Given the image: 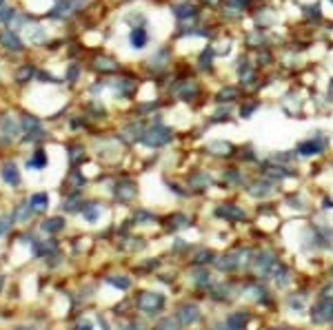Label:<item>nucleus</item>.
<instances>
[{"mask_svg":"<svg viewBox=\"0 0 333 330\" xmlns=\"http://www.w3.org/2000/svg\"><path fill=\"white\" fill-rule=\"evenodd\" d=\"M253 255H256V251H253L251 246H233V248H226V251L218 253L216 261H213V271L220 273V275H238V273H249L251 268V261H253Z\"/></svg>","mask_w":333,"mask_h":330,"instance_id":"f257e3e1","label":"nucleus"},{"mask_svg":"<svg viewBox=\"0 0 333 330\" xmlns=\"http://www.w3.org/2000/svg\"><path fill=\"white\" fill-rule=\"evenodd\" d=\"M278 264H280V255L276 248H269V246L258 248L256 255H253L251 268H249V277L258 281H269Z\"/></svg>","mask_w":333,"mask_h":330,"instance_id":"f03ea898","label":"nucleus"},{"mask_svg":"<svg viewBox=\"0 0 333 330\" xmlns=\"http://www.w3.org/2000/svg\"><path fill=\"white\" fill-rule=\"evenodd\" d=\"M240 299L251 301L253 306L269 308L273 304V293H271V288L266 286L264 281L251 279L249 275H246V279L240 281Z\"/></svg>","mask_w":333,"mask_h":330,"instance_id":"7ed1b4c3","label":"nucleus"},{"mask_svg":"<svg viewBox=\"0 0 333 330\" xmlns=\"http://www.w3.org/2000/svg\"><path fill=\"white\" fill-rule=\"evenodd\" d=\"M206 297H209L213 304H233V301H238L240 299V284L238 281H233V279H216L213 284L209 286V291L204 293Z\"/></svg>","mask_w":333,"mask_h":330,"instance_id":"20e7f679","label":"nucleus"},{"mask_svg":"<svg viewBox=\"0 0 333 330\" xmlns=\"http://www.w3.org/2000/svg\"><path fill=\"white\" fill-rule=\"evenodd\" d=\"M173 317L178 319V324L182 328H196L202 324L204 315H202V308H200L198 301L193 299H186L182 304L176 306V311H173Z\"/></svg>","mask_w":333,"mask_h":330,"instance_id":"39448f33","label":"nucleus"},{"mask_svg":"<svg viewBox=\"0 0 333 330\" xmlns=\"http://www.w3.org/2000/svg\"><path fill=\"white\" fill-rule=\"evenodd\" d=\"M136 308L147 317H156L167 308V295L156 291H142L136 297Z\"/></svg>","mask_w":333,"mask_h":330,"instance_id":"423d86ee","label":"nucleus"},{"mask_svg":"<svg viewBox=\"0 0 333 330\" xmlns=\"http://www.w3.org/2000/svg\"><path fill=\"white\" fill-rule=\"evenodd\" d=\"M213 215H216L218 219L226 222V224H231V226L246 224V222H249V213H246V208L236 204V202H222V204H218L216 208H213Z\"/></svg>","mask_w":333,"mask_h":330,"instance_id":"0eeeda50","label":"nucleus"},{"mask_svg":"<svg viewBox=\"0 0 333 330\" xmlns=\"http://www.w3.org/2000/svg\"><path fill=\"white\" fill-rule=\"evenodd\" d=\"M309 321L313 326H331L333 321V299H320L316 297V301L309 306Z\"/></svg>","mask_w":333,"mask_h":330,"instance_id":"6e6552de","label":"nucleus"},{"mask_svg":"<svg viewBox=\"0 0 333 330\" xmlns=\"http://www.w3.org/2000/svg\"><path fill=\"white\" fill-rule=\"evenodd\" d=\"M271 284L276 291H289V288L296 284V273H293V268L286 264V261L280 259V264L276 266V271L271 275Z\"/></svg>","mask_w":333,"mask_h":330,"instance_id":"1a4fd4ad","label":"nucleus"},{"mask_svg":"<svg viewBox=\"0 0 333 330\" xmlns=\"http://www.w3.org/2000/svg\"><path fill=\"white\" fill-rule=\"evenodd\" d=\"M213 281H216L213 268H209V266H191L189 268V284L196 288V291L206 293Z\"/></svg>","mask_w":333,"mask_h":330,"instance_id":"9d476101","label":"nucleus"},{"mask_svg":"<svg viewBox=\"0 0 333 330\" xmlns=\"http://www.w3.org/2000/svg\"><path fill=\"white\" fill-rule=\"evenodd\" d=\"M140 142H144L147 146H151V149H160V146L171 142V131L162 124H156V126H151L149 131H144V136Z\"/></svg>","mask_w":333,"mask_h":330,"instance_id":"9b49d317","label":"nucleus"},{"mask_svg":"<svg viewBox=\"0 0 333 330\" xmlns=\"http://www.w3.org/2000/svg\"><path fill=\"white\" fill-rule=\"evenodd\" d=\"M113 197H116V202H120V204H131V202L138 197V184L129 178L120 180L118 184L113 186Z\"/></svg>","mask_w":333,"mask_h":330,"instance_id":"f8f14e48","label":"nucleus"},{"mask_svg":"<svg viewBox=\"0 0 333 330\" xmlns=\"http://www.w3.org/2000/svg\"><path fill=\"white\" fill-rule=\"evenodd\" d=\"M284 306L286 311L293 313V315H304L306 311H309V293L306 291H293L284 297Z\"/></svg>","mask_w":333,"mask_h":330,"instance_id":"ddd939ff","label":"nucleus"},{"mask_svg":"<svg viewBox=\"0 0 333 330\" xmlns=\"http://www.w3.org/2000/svg\"><path fill=\"white\" fill-rule=\"evenodd\" d=\"M218 253L213 251L209 246H193V251L189 253V264L191 266H213V261H216Z\"/></svg>","mask_w":333,"mask_h":330,"instance_id":"4468645a","label":"nucleus"},{"mask_svg":"<svg viewBox=\"0 0 333 330\" xmlns=\"http://www.w3.org/2000/svg\"><path fill=\"white\" fill-rule=\"evenodd\" d=\"M244 191L249 197L253 200H266V197H271L273 193H276V184L269 180H256V182H251V184H246L244 186Z\"/></svg>","mask_w":333,"mask_h":330,"instance_id":"2eb2a0df","label":"nucleus"},{"mask_svg":"<svg viewBox=\"0 0 333 330\" xmlns=\"http://www.w3.org/2000/svg\"><path fill=\"white\" fill-rule=\"evenodd\" d=\"M23 129H25V142H38L45 140V129L36 116H23Z\"/></svg>","mask_w":333,"mask_h":330,"instance_id":"dca6fc26","label":"nucleus"},{"mask_svg":"<svg viewBox=\"0 0 333 330\" xmlns=\"http://www.w3.org/2000/svg\"><path fill=\"white\" fill-rule=\"evenodd\" d=\"M326 149V140L324 138H309V140H304V142H300L296 146V153H300L302 158H311V156H320V153H324Z\"/></svg>","mask_w":333,"mask_h":330,"instance_id":"f3484780","label":"nucleus"},{"mask_svg":"<svg viewBox=\"0 0 333 330\" xmlns=\"http://www.w3.org/2000/svg\"><path fill=\"white\" fill-rule=\"evenodd\" d=\"M82 5H85V0H60V3L47 13V18H53V20L69 18V16L76 13L78 7H82Z\"/></svg>","mask_w":333,"mask_h":330,"instance_id":"a211bd4d","label":"nucleus"},{"mask_svg":"<svg viewBox=\"0 0 333 330\" xmlns=\"http://www.w3.org/2000/svg\"><path fill=\"white\" fill-rule=\"evenodd\" d=\"M213 184V178H211V173L209 171H198V173H193L189 175V180H186V191H191V193H202L206 191Z\"/></svg>","mask_w":333,"mask_h":330,"instance_id":"6ab92c4d","label":"nucleus"},{"mask_svg":"<svg viewBox=\"0 0 333 330\" xmlns=\"http://www.w3.org/2000/svg\"><path fill=\"white\" fill-rule=\"evenodd\" d=\"M164 226H167V231L180 233V231H184V228L193 226V219H191V215H186L182 211H176V213H171L169 217L164 219Z\"/></svg>","mask_w":333,"mask_h":330,"instance_id":"aec40b11","label":"nucleus"},{"mask_svg":"<svg viewBox=\"0 0 333 330\" xmlns=\"http://www.w3.org/2000/svg\"><path fill=\"white\" fill-rule=\"evenodd\" d=\"M0 45L5 47L7 51H13V53H20L25 49V45H23V40L18 38V33L16 31H0Z\"/></svg>","mask_w":333,"mask_h":330,"instance_id":"412c9836","label":"nucleus"},{"mask_svg":"<svg viewBox=\"0 0 333 330\" xmlns=\"http://www.w3.org/2000/svg\"><path fill=\"white\" fill-rule=\"evenodd\" d=\"M0 133H3V140L5 142H11V140H16L18 138V124H16V120H13L11 116H5L3 120H0Z\"/></svg>","mask_w":333,"mask_h":330,"instance_id":"4be33fe9","label":"nucleus"},{"mask_svg":"<svg viewBox=\"0 0 333 330\" xmlns=\"http://www.w3.org/2000/svg\"><path fill=\"white\" fill-rule=\"evenodd\" d=\"M0 178H3L5 184H9V186H20V171H18V166L13 164V162H7L3 166V171H0Z\"/></svg>","mask_w":333,"mask_h":330,"instance_id":"5701e85b","label":"nucleus"},{"mask_svg":"<svg viewBox=\"0 0 333 330\" xmlns=\"http://www.w3.org/2000/svg\"><path fill=\"white\" fill-rule=\"evenodd\" d=\"M284 206L289 208V211H293V213H309L306 202L302 200V195H298V193L286 195V197H284Z\"/></svg>","mask_w":333,"mask_h":330,"instance_id":"b1692460","label":"nucleus"},{"mask_svg":"<svg viewBox=\"0 0 333 330\" xmlns=\"http://www.w3.org/2000/svg\"><path fill=\"white\" fill-rule=\"evenodd\" d=\"M80 213H82V217L89 222V224H96V222L100 219V213H102V206H100L98 202H87Z\"/></svg>","mask_w":333,"mask_h":330,"instance_id":"393cba45","label":"nucleus"},{"mask_svg":"<svg viewBox=\"0 0 333 330\" xmlns=\"http://www.w3.org/2000/svg\"><path fill=\"white\" fill-rule=\"evenodd\" d=\"M82 206H85V202L80 200V193H69L67 195V200L63 202V211L65 213H78V211H82Z\"/></svg>","mask_w":333,"mask_h":330,"instance_id":"a878e982","label":"nucleus"},{"mask_svg":"<svg viewBox=\"0 0 333 330\" xmlns=\"http://www.w3.org/2000/svg\"><path fill=\"white\" fill-rule=\"evenodd\" d=\"M206 151L211 153V156H220V158H224V156H233V144L229 142H211L209 146H206Z\"/></svg>","mask_w":333,"mask_h":330,"instance_id":"bb28decb","label":"nucleus"},{"mask_svg":"<svg viewBox=\"0 0 333 330\" xmlns=\"http://www.w3.org/2000/svg\"><path fill=\"white\" fill-rule=\"evenodd\" d=\"M29 206L33 208V213H43L49 206V195L47 193H33L29 197Z\"/></svg>","mask_w":333,"mask_h":330,"instance_id":"cd10ccee","label":"nucleus"},{"mask_svg":"<svg viewBox=\"0 0 333 330\" xmlns=\"http://www.w3.org/2000/svg\"><path fill=\"white\" fill-rule=\"evenodd\" d=\"M105 281L113 288H118V291H129L131 288V279L127 275H109V277H105Z\"/></svg>","mask_w":333,"mask_h":330,"instance_id":"c85d7f7f","label":"nucleus"},{"mask_svg":"<svg viewBox=\"0 0 333 330\" xmlns=\"http://www.w3.org/2000/svg\"><path fill=\"white\" fill-rule=\"evenodd\" d=\"M151 330H184V328L178 324V319L173 315H169V317H160Z\"/></svg>","mask_w":333,"mask_h":330,"instance_id":"c756f323","label":"nucleus"},{"mask_svg":"<svg viewBox=\"0 0 333 330\" xmlns=\"http://www.w3.org/2000/svg\"><path fill=\"white\" fill-rule=\"evenodd\" d=\"M33 76H36V67L25 64V67H20V69L16 71V82L18 84H27V82H31Z\"/></svg>","mask_w":333,"mask_h":330,"instance_id":"7c9ffc66","label":"nucleus"},{"mask_svg":"<svg viewBox=\"0 0 333 330\" xmlns=\"http://www.w3.org/2000/svg\"><path fill=\"white\" fill-rule=\"evenodd\" d=\"M63 228H65V217H49V219L43 222V231L49 233V235L60 233Z\"/></svg>","mask_w":333,"mask_h":330,"instance_id":"2f4dec72","label":"nucleus"},{"mask_svg":"<svg viewBox=\"0 0 333 330\" xmlns=\"http://www.w3.org/2000/svg\"><path fill=\"white\" fill-rule=\"evenodd\" d=\"M133 222H136V224H153V222H158V215L147 211V208H138V211L133 213Z\"/></svg>","mask_w":333,"mask_h":330,"instance_id":"473e14b6","label":"nucleus"},{"mask_svg":"<svg viewBox=\"0 0 333 330\" xmlns=\"http://www.w3.org/2000/svg\"><path fill=\"white\" fill-rule=\"evenodd\" d=\"M58 251V246H56V241L49 239V241H45V244H33V253L38 255V257H49L51 253H56Z\"/></svg>","mask_w":333,"mask_h":330,"instance_id":"72a5a7b5","label":"nucleus"},{"mask_svg":"<svg viewBox=\"0 0 333 330\" xmlns=\"http://www.w3.org/2000/svg\"><path fill=\"white\" fill-rule=\"evenodd\" d=\"M147 40H149V36H147V31L142 29V27H136V29L131 31V45H133V49H142V47L147 45Z\"/></svg>","mask_w":333,"mask_h":330,"instance_id":"f704fd0d","label":"nucleus"},{"mask_svg":"<svg viewBox=\"0 0 333 330\" xmlns=\"http://www.w3.org/2000/svg\"><path fill=\"white\" fill-rule=\"evenodd\" d=\"M85 175H80L78 171H71V175H69V180H67V186H69V191L71 193H78L80 188H85Z\"/></svg>","mask_w":333,"mask_h":330,"instance_id":"c9c22d12","label":"nucleus"},{"mask_svg":"<svg viewBox=\"0 0 333 330\" xmlns=\"http://www.w3.org/2000/svg\"><path fill=\"white\" fill-rule=\"evenodd\" d=\"M191 251H193V244H191V241H186V239H182V237L173 239L171 253H176V255H189Z\"/></svg>","mask_w":333,"mask_h":330,"instance_id":"e433bc0d","label":"nucleus"},{"mask_svg":"<svg viewBox=\"0 0 333 330\" xmlns=\"http://www.w3.org/2000/svg\"><path fill=\"white\" fill-rule=\"evenodd\" d=\"M27 166L29 168H36V171H40V168H45L47 166V156H45V151H36L33 153V158L27 162Z\"/></svg>","mask_w":333,"mask_h":330,"instance_id":"4c0bfd02","label":"nucleus"},{"mask_svg":"<svg viewBox=\"0 0 333 330\" xmlns=\"http://www.w3.org/2000/svg\"><path fill=\"white\" fill-rule=\"evenodd\" d=\"M29 42H33V45H38V42H43V40L47 38V33H45V29L43 27H38V25H33V27H29Z\"/></svg>","mask_w":333,"mask_h":330,"instance_id":"58836bf2","label":"nucleus"},{"mask_svg":"<svg viewBox=\"0 0 333 330\" xmlns=\"http://www.w3.org/2000/svg\"><path fill=\"white\" fill-rule=\"evenodd\" d=\"M111 86L116 89V93H120V96H129L131 89H133V82H129V80H116V82H111Z\"/></svg>","mask_w":333,"mask_h":330,"instance_id":"ea45409f","label":"nucleus"},{"mask_svg":"<svg viewBox=\"0 0 333 330\" xmlns=\"http://www.w3.org/2000/svg\"><path fill=\"white\" fill-rule=\"evenodd\" d=\"M33 215V208L29 204H23V206H18L16 208V213H13V222L20 219V222H27Z\"/></svg>","mask_w":333,"mask_h":330,"instance_id":"a19ab883","label":"nucleus"},{"mask_svg":"<svg viewBox=\"0 0 333 330\" xmlns=\"http://www.w3.org/2000/svg\"><path fill=\"white\" fill-rule=\"evenodd\" d=\"M93 67H96L98 71H116V62L109 58H96L93 60Z\"/></svg>","mask_w":333,"mask_h":330,"instance_id":"79ce46f5","label":"nucleus"},{"mask_svg":"<svg viewBox=\"0 0 333 330\" xmlns=\"http://www.w3.org/2000/svg\"><path fill=\"white\" fill-rule=\"evenodd\" d=\"M67 153H69V164L71 166H76L80 160H85V153H82V149H80V146H69V149H67Z\"/></svg>","mask_w":333,"mask_h":330,"instance_id":"37998d69","label":"nucleus"},{"mask_svg":"<svg viewBox=\"0 0 333 330\" xmlns=\"http://www.w3.org/2000/svg\"><path fill=\"white\" fill-rule=\"evenodd\" d=\"M224 182H226V186H231V188L233 186H240V182H242V175L231 168L229 173H224Z\"/></svg>","mask_w":333,"mask_h":330,"instance_id":"c03bdc74","label":"nucleus"},{"mask_svg":"<svg viewBox=\"0 0 333 330\" xmlns=\"http://www.w3.org/2000/svg\"><path fill=\"white\" fill-rule=\"evenodd\" d=\"M16 18V9L13 7H0V23H11Z\"/></svg>","mask_w":333,"mask_h":330,"instance_id":"a18cd8bd","label":"nucleus"},{"mask_svg":"<svg viewBox=\"0 0 333 330\" xmlns=\"http://www.w3.org/2000/svg\"><path fill=\"white\" fill-rule=\"evenodd\" d=\"M158 266H160V259H153V257H151V259L142 261V264H140L138 268H140V271H149V273H151V271H156Z\"/></svg>","mask_w":333,"mask_h":330,"instance_id":"49530a36","label":"nucleus"},{"mask_svg":"<svg viewBox=\"0 0 333 330\" xmlns=\"http://www.w3.org/2000/svg\"><path fill=\"white\" fill-rule=\"evenodd\" d=\"M78 73H80V67L78 64H69V69H67V82H76Z\"/></svg>","mask_w":333,"mask_h":330,"instance_id":"de8ad7c7","label":"nucleus"},{"mask_svg":"<svg viewBox=\"0 0 333 330\" xmlns=\"http://www.w3.org/2000/svg\"><path fill=\"white\" fill-rule=\"evenodd\" d=\"M124 330H147V326H144V324H142V321H140V319H131L129 324L124 326Z\"/></svg>","mask_w":333,"mask_h":330,"instance_id":"09e8293b","label":"nucleus"},{"mask_svg":"<svg viewBox=\"0 0 333 330\" xmlns=\"http://www.w3.org/2000/svg\"><path fill=\"white\" fill-rule=\"evenodd\" d=\"M38 78L43 80V82H51V84H60L58 82V78H53L51 73H47V71H38Z\"/></svg>","mask_w":333,"mask_h":330,"instance_id":"8fccbe9b","label":"nucleus"},{"mask_svg":"<svg viewBox=\"0 0 333 330\" xmlns=\"http://www.w3.org/2000/svg\"><path fill=\"white\" fill-rule=\"evenodd\" d=\"M11 222H13V217H0V235H3V233H7V231H9V226H11Z\"/></svg>","mask_w":333,"mask_h":330,"instance_id":"3c124183","label":"nucleus"},{"mask_svg":"<svg viewBox=\"0 0 333 330\" xmlns=\"http://www.w3.org/2000/svg\"><path fill=\"white\" fill-rule=\"evenodd\" d=\"M76 330H93V326L89 324V321H80V324L76 326Z\"/></svg>","mask_w":333,"mask_h":330,"instance_id":"603ef678","label":"nucleus"},{"mask_svg":"<svg viewBox=\"0 0 333 330\" xmlns=\"http://www.w3.org/2000/svg\"><path fill=\"white\" fill-rule=\"evenodd\" d=\"M98 324L102 326V330H109V326H107V321H105V317H102V315H98Z\"/></svg>","mask_w":333,"mask_h":330,"instance_id":"864d4df0","label":"nucleus"},{"mask_svg":"<svg viewBox=\"0 0 333 330\" xmlns=\"http://www.w3.org/2000/svg\"><path fill=\"white\" fill-rule=\"evenodd\" d=\"M326 279H331V281H333V266H331V271H329V277H326Z\"/></svg>","mask_w":333,"mask_h":330,"instance_id":"5fc2aeb1","label":"nucleus"},{"mask_svg":"<svg viewBox=\"0 0 333 330\" xmlns=\"http://www.w3.org/2000/svg\"><path fill=\"white\" fill-rule=\"evenodd\" d=\"M3 286H5V279H3V277H0V291H3Z\"/></svg>","mask_w":333,"mask_h":330,"instance_id":"6e6d98bb","label":"nucleus"},{"mask_svg":"<svg viewBox=\"0 0 333 330\" xmlns=\"http://www.w3.org/2000/svg\"><path fill=\"white\" fill-rule=\"evenodd\" d=\"M16 330H33V328H16Z\"/></svg>","mask_w":333,"mask_h":330,"instance_id":"4d7b16f0","label":"nucleus"},{"mask_svg":"<svg viewBox=\"0 0 333 330\" xmlns=\"http://www.w3.org/2000/svg\"><path fill=\"white\" fill-rule=\"evenodd\" d=\"M3 3H5V0H0V5H3Z\"/></svg>","mask_w":333,"mask_h":330,"instance_id":"13d9d810","label":"nucleus"},{"mask_svg":"<svg viewBox=\"0 0 333 330\" xmlns=\"http://www.w3.org/2000/svg\"><path fill=\"white\" fill-rule=\"evenodd\" d=\"M202 330H209V328H202Z\"/></svg>","mask_w":333,"mask_h":330,"instance_id":"bf43d9fd","label":"nucleus"},{"mask_svg":"<svg viewBox=\"0 0 333 330\" xmlns=\"http://www.w3.org/2000/svg\"><path fill=\"white\" fill-rule=\"evenodd\" d=\"M331 330H333V324H331Z\"/></svg>","mask_w":333,"mask_h":330,"instance_id":"052dcab7","label":"nucleus"}]
</instances>
